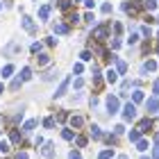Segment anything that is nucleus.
Listing matches in <instances>:
<instances>
[{"mask_svg": "<svg viewBox=\"0 0 159 159\" xmlns=\"http://www.w3.org/2000/svg\"><path fill=\"white\" fill-rule=\"evenodd\" d=\"M16 159H27V152H18V155H16Z\"/></svg>", "mask_w": 159, "mask_h": 159, "instance_id": "a19ab883", "label": "nucleus"}, {"mask_svg": "<svg viewBox=\"0 0 159 159\" xmlns=\"http://www.w3.org/2000/svg\"><path fill=\"white\" fill-rule=\"evenodd\" d=\"M68 86H70V77H64V82L59 84V89H57V91H55V98H61V96H64V93H66V91H68Z\"/></svg>", "mask_w": 159, "mask_h": 159, "instance_id": "20e7f679", "label": "nucleus"}, {"mask_svg": "<svg viewBox=\"0 0 159 159\" xmlns=\"http://www.w3.org/2000/svg\"><path fill=\"white\" fill-rule=\"evenodd\" d=\"M107 109H109L111 114H116L118 111V98H114V96L107 98Z\"/></svg>", "mask_w": 159, "mask_h": 159, "instance_id": "39448f33", "label": "nucleus"}, {"mask_svg": "<svg viewBox=\"0 0 159 159\" xmlns=\"http://www.w3.org/2000/svg\"><path fill=\"white\" fill-rule=\"evenodd\" d=\"M37 61H39V66H46V64H50V57L48 55H39Z\"/></svg>", "mask_w": 159, "mask_h": 159, "instance_id": "6ab92c4d", "label": "nucleus"}, {"mask_svg": "<svg viewBox=\"0 0 159 159\" xmlns=\"http://www.w3.org/2000/svg\"><path fill=\"white\" fill-rule=\"evenodd\" d=\"M2 91H5V86H2V84H0V93H2Z\"/></svg>", "mask_w": 159, "mask_h": 159, "instance_id": "a18cd8bd", "label": "nucleus"}, {"mask_svg": "<svg viewBox=\"0 0 159 159\" xmlns=\"http://www.w3.org/2000/svg\"><path fill=\"white\" fill-rule=\"evenodd\" d=\"M23 27H25L27 32H34V23H32L30 16H23Z\"/></svg>", "mask_w": 159, "mask_h": 159, "instance_id": "9b49d317", "label": "nucleus"}, {"mask_svg": "<svg viewBox=\"0 0 159 159\" xmlns=\"http://www.w3.org/2000/svg\"><path fill=\"white\" fill-rule=\"evenodd\" d=\"M77 20H80V18H77V14H68V23H70V25L77 23Z\"/></svg>", "mask_w": 159, "mask_h": 159, "instance_id": "2f4dec72", "label": "nucleus"}, {"mask_svg": "<svg viewBox=\"0 0 159 159\" xmlns=\"http://www.w3.org/2000/svg\"><path fill=\"white\" fill-rule=\"evenodd\" d=\"M139 132H150V129H152V120L150 118H143V120H139Z\"/></svg>", "mask_w": 159, "mask_h": 159, "instance_id": "423d86ee", "label": "nucleus"}, {"mask_svg": "<svg viewBox=\"0 0 159 159\" xmlns=\"http://www.w3.org/2000/svg\"><path fill=\"white\" fill-rule=\"evenodd\" d=\"M129 141H134V143H139V141H141V132H139V129L129 132Z\"/></svg>", "mask_w": 159, "mask_h": 159, "instance_id": "a211bd4d", "label": "nucleus"}, {"mask_svg": "<svg viewBox=\"0 0 159 159\" xmlns=\"http://www.w3.org/2000/svg\"><path fill=\"white\" fill-rule=\"evenodd\" d=\"M73 70H75V73L80 75V73H82V70H84V66H82V64H75V66H73Z\"/></svg>", "mask_w": 159, "mask_h": 159, "instance_id": "c9c22d12", "label": "nucleus"}, {"mask_svg": "<svg viewBox=\"0 0 159 159\" xmlns=\"http://www.w3.org/2000/svg\"><path fill=\"white\" fill-rule=\"evenodd\" d=\"M152 159H159V148H155V152H152Z\"/></svg>", "mask_w": 159, "mask_h": 159, "instance_id": "79ce46f5", "label": "nucleus"}, {"mask_svg": "<svg viewBox=\"0 0 159 159\" xmlns=\"http://www.w3.org/2000/svg\"><path fill=\"white\" fill-rule=\"evenodd\" d=\"M57 7H59V9H68V7H70V0H59Z\"/></svg>", "mask_w": 159, "mask_h": 159, "instance_id": "393cba45", "label": "nucleus"}, {"mask_svg": "<svg viewBox=\"0 0 159 159\" xmlns=\"http://www.w3.org/2000/svg\"><path fill=\"white\" fill-rule=\"evenodd\" d=\"M141 34H143V37H150V27L143 25V27H141Z\"/></svg>", "mask_w": 159, "mask_h": 159, "instance_id": "f704fd0d", "label": "nucleus"}, {"mask_svg": "<svg viewBox=\"0 0 159 159\" xmlns=\"http://www.w3.org/2000/svg\"><path fill=\"white\" fill-rule=\"evenodd\" d=\"M136 116V107H134V102H127L125 107H123V118L125 120H132Z\"/></svg>", "mask_w": 159, "mask_h": 159, "instance_id": "f03ea898", "label": "nucleus"}, {"mask_svg": "<svg viewBox=\"0 0 159 159\" xmlns=\"http://www.w3.org/2000/svg\"><path fill=\"white\" fill-rule=\"evenodd\" d=\"M146 7H148V9H155V7H157V0H146Z\"/></svg>", "mask_w": 159, "mask_h": 159, "instance_id": "473e14b6", "label": "nucleus"}, {"mask_svg": "<svg viewBox=\"0 0 159 159\" xmlns=\"http://www.w3.org/2000/svg\"><path fill=\"white\" fill-rule=\"evenodd\" d=\"M148 148H150V146H148V141H139V143H136V150H141V152H146Z\"/></svg>", "mask_w": 159, "mask_h": 159, "instance_id": "5701e85b", "label": "nucleus"}, {"mask_svg": "<svg viewBox=\"0 0 159 159\" xmlns=\"http://www.w3.org/2000/svg\"><path fill=\"white\" fill-rule=\"evenodd\" d=\"M70 159H82V155H80V152H75V150H73V152H70Z\"/></svg>", "mask_w": 159, "mask_h": 159, "instance_id": "ea45409f", "label": "nucleus"}, {"mask_svg": "<svg viewBox=\"0 0 159 159\" xmlns=\"http://www.w3.org/2000/svg\"><path fill=\"white\" fill-rule=\"evenodd\" d=\"M93 39H96V41H105L107 39V25L96 27V30H93Z\"/></svg>", "mask_w": 159, "mask_h": 159, "instance_id": "7ed1b4c3", "label": "nucleus"}, {"mask_svg": "<svg viewBox=\"0 0 159 159\" xmlns=\"http://www.w3.org/2000/svg\"><path fill=\"white\" fill-rule=\"evenodd\" d=\"M9 139H11V143H20V132H18V129H11Z\"/></svg>", "mask_w": 159, "mask_h": 159, "instance_id": "2eb2a0df", "label": "nucleus"}, {"mask_svg": "<svg viewBox=\"0 0 159 159\" xmlns=\"http://www.w3.org/2000/svg\"><path fill=\"white\" fill-rule=\"evenodd\" d=\"M139 41V34H129V43H136Z\"/></svg>", "mask_w": 159, "mask_h": 159, "instance_id": "58836bf2", "label": "nucleus"}, {"mask_svg": "<svg viewBox=\"0 0 159 159\" xmlns=\"http://www.w3.org/2000/svg\"><path fill=\"white\" fill-rule=\"evenodd\" d=\"M20 82H23V80H20V77H16V80H14V82H11V89H14V91H16V89H18V86H20Z\"/></svg>", "mask_w": 159, "mask_h": 159, "instance_id": "7c9ffc66", "label": "nucleus"}, {"mask_svg": "<svg viewBox=\"0 0 159 159\" xmlns=\"http://www.w3.org/2000/svg\"><path fill=\"white\" fill-rule=\"evenodd\" d=\"M34 125H37V120H27L25 125H23V132H32V129H34Z\"/></svg>", "mask_w": 159, "mask_h": 159, "instance_id": "412c9836", "label": "nucleus"}, {"mask_svg": "<svg viewBox=\"0 0 159 159\" xmlns=\"http://www.w3.org/2000/svg\"><path fill=\"white\" fill-rule=\"evenodd\" d=\"M89 134L93 136V139H102V129H100L98 125H91V129H89Z\"/></svg>", "mask_w": 159, "mask_h": 159, "instance_id": "6e6552de", "label": "nucleus"}, {"mask_svg": "<svg viewBox=\"0 0 159 159\" xmlns=\"http://www.w3.org/2000/svg\"><path fill=\"white\" fill-rule=\"evenodd\" d=\"M114 32L120 34V32H123V25H120V23H116V25H114Z\"/></svg>", "mask_w": 159, "mask_h": 159, "instance_id": "4c0bfd02", "label": "nucleus"}, {"mask_svg": "<svg viewBox=\"0 0 159 159\" xmlns=\"http://www.w3.org/2000/svg\"><path fill=\"white\" fill-rule=\"evenodd\" d=\"M30 77H32V70H30V68L25 66L23 70H20V80H23V82H27V80H30Z\"/></svg>", "mask_w": 159, "mask_h": 159, "instance_id": "4468645a", "label": "nucleus"}, {"mask_svg": "<svg viewBox=\"0 0 159 159\" xmlns=\"http://www.w3.org/2000/svg\"><path fill=\"white\" fill-rule=\"evenodd\" d=\"M141 100H143V91H134L132 93V102L136 105V102H141Z\"/></svg>", "mask_w": 159, "mask_h": 159, "instance_id": "aec40b11", "label": "nucleus"}, {"mask_svg": "<svg viewBox=\"0 0 159 159\" xmlns=\"http://www.w3.org/2000/svg\"><path fill=\"white\" fill-rule=\"evenodd\" d=\"M118 159H129V157H127V155H120V157H118Z\"/></svg>", "mask_w": 159, "mask_h": 159, "instance_id": "c03bdc74", "label": "nucleus"}, {"mask_svg": "<svg viewBox=\"0 0 159 159\" xmlns=\"http://www.w3.org/2000/svg\"><path fill=\"white\" fill-rule=\"evenodd\" d=\"M52 155H55V146H52V143H46V148H43V157L52 159Z\"/></svg>", "mask_w": 159, "mask_h": 159, "instance_id": "9d476101", "label": "nucleus"}, {"mask_svg": "<svg viewBox=\"0 0 159 159\" xmlns=\"http://www.w3.org/2000/svg\"><path fill=\"white\" fill-rule=\"evenodd\" d=\"M75 141H77V146H80V148H84V146H86V136H77Z\"/></svg>", "mask_w": 159, "mask_h": 159, "instance_id": "c756f323", "label": "nucleus"}, {"mask_svg": "<svg viewBox=\"0 0 159 159\" xmlns=\"http://www.w3.org/2000/svg\"><path fill=\"white\" fill-rule=\"evenodd\" d=\"M152 89H155V93H159V80L155 82V86H152Z\"/></svg>", "mask_w": 159, "mask_h": 159, "instance_id": "37998d69", "label": "nucleus"}, {"mask_svg": "<svg viewBox=\"0 0 159 159\" xmlns=\"http://www.w3.org/2000/svg\"><path fill=\"white\" fill-rule=\"evenodd\" d=\"M80 57H82V61H89V59H93V55L89 52V50H84V52L80 55Z\"/></svg>", "mask_w": 159, "mask_h": 159, "instance_id": "bb28decb", "label": "nucleus"}, {"mask_svg": "<svg viewBox=\"0 0 159 159\" xmlns=\"http://www.w3.org/2000/svg\"><path fill=\"white\" fill-rule=\"evenodd\" d=\"M141 159H150V157H146V155H143V157H141Z\"/></svg>", "mask_w": 159, "mask_h": 159, "instance_id": "49530a36", "label": "nucleus"}, {"mask_svg": "<svg viewBox=\"0 0 159 159\" xmlns=\"http://www.w3.org/2000/svg\"><path fill=\"white\" fill-rule=\"evenodd\" d=\"M116 68H118V73L123 75V73H125V70H127V64L123 61V59H116Z\"/></svg>", "mask_w": 159, "mask_h": 159, "instance_id": "dca6fc26", "label": "nucleus"}, {"mask_svg": "<svg viewBox=\"0 0 159 159\" xmlns=\"http://www.w3.org/2000/svg\"><path fill=\"white\" fill-rule=\"evenodd\" d=\"M0 134H2V132H0Z\"/></svg>", "mask_w": 159, "mask_h": 159, "instance_id": "09e8293b", "label": "nucleus"}, {"mask_svg": "<svg viewBox=\"0 0 159 159\" xmlns=\"http://www.w3.org/2000/svg\"><path fill=\"white\" fill-rule=\"evenodd\" d=\"M102 11H105V14H109V11H111V5H109V2H105V5H102Z\"/></svg>", "mask_w": 159, "mask_h": 159, "instance_id": "e433bc0d", "label": "nucleus"}, {"mask_svg": "<svg viewBox=\"0 0 159 159\" xmlns=\"http://www.w3.org/2000/svg\"><path fill=\"white\" fill-rule=\"evenodd\" d=\"M66 32H68V25H64V23L55 25V34H66Z\"/></svg>", "mask_w": 159, "mask_h": 159, "instance_id": "f8f14e48", "label": "nucleus"}, {"mask_svg": "<svg viewBox=\"0 0 159 159\" xmlns=\"http://www.w3.org/2000/svg\"><path fill=\"white\" fill-rule=\"evenodd\" d=\"M157 55H159V48H157Z\"/></svg>", "mask_w": 159, "mask_h": 159, "instance_id": "de8ad7c7", "label": "nucleus"}, {"mask_svg": "<svg viewBox=\"0 0 159 159\" xmlns=\"http://www.w3.org/2000/svg\"><path fill=\"white\" fill-rule=\"evenodd\" d=\"M114 157V150L111 148H107V150H102V152L98 155V159H111Z\"/></svg>", "mask_w": 159, "mask_h": 159, "instance_id": "ddd939ff", "label": "nucleus"}, {"mask_svg": "<svg viewBox=\"0 0 159 159\" xmlns=\"http://www.w3.org/2000/svg\"><path fill=\"white\" fill-rule=\"evenodd\" d=\"M82 123H84V118H82V116H70V125H73V127H80Z\"/></svg>", "mask_w": 159, "mask_h": 159, "instance_id": "f3484780", "label": "nucleus"}, {"mask_svg": "<svg viewBox=\"0 0 159 159\" xmlns=\"http://www.w3.org/2000/svg\"><path fill=\"white\" fill-rule=\"evenodd\" d=\"M48 16H50V5H43L39 9V18L41 20H48Z\"/></svg>", "mask_w": 159, "mask_h": 159, "instance_id": "0eeeda50", "label": "nucleus"}, {"mask_svg": "<svg viewBox=\"0 0 159 159\" xmlns=\"http://www.w3.org/2000/svg\"><path fill=\"white\" fill-rule=\"evenodd\" d=\"M105 75H107L105 80H107V82H109V84H116V80H118V75H116V70H111V68H109V70H107Z\"/></svg>", "mask_w": 159, "mask_h": 159, "instance_id": "1a4fd4ad", "label": "nucleus"}, {"mask_svg": "<svg viewBox=\"0 0 159 159\" xmlns=\"http://www.w3.org/2000/svg\"><path fill=\"white\" fill-rule=\"evenodd\" d=\"M30 50H32L34 55H39V52H41V43H39V41H37V43H32V48H30Z\"/></svg>", "mask_w": 159, "mask_h": 159, "instance_id": "a878e982", "label": "nucleus"}, {"mask_svg": "<svg viewBox=\"0 0 159 159\" xmlns=\"http://www.w3.org/2000/svg\"><path fill=\"white\" fill-rule=\"evenodd\" d=\"M146 111H148V114H157V111H159V98H157V96L146 100Z\"/></svg>", "mask_w": 159, "mask_h": 159, "instance_id": "f257e3e1", "label": "nucleus"}, {"mask_svg": "<svg viewBox=\"0 0 159 159\" xmlns=\"http://www.w3.org/2000/svg\"><path fill=\"white\" fill-rule=\"evenodd\" d=\"M123 132H125V127H123V125H116V127H114V134H116V136L123 134Z\"/></svg>", "mask_w": 159, "mask_h": 159, "instance_id": "72a5a7b5", "label": "nucleus"}, {"mask_svg": "<svg viewBox=\"0 0 159 159\" xmlns=\"http://www.w3.org/2000/svg\"><path fill=\"white\" fill-rule=\"evenodd\" d=\"M11 73H14V66H11V64H7V66L2 68V77H9Z\"/></svg>", "mask_w": 159, "mask_h": 159, "instance_id": "4be33fe9", "label": "nucleus"}, {"mask_svg": "<svg viewBox=\"0 0 159 159\" xmlns=\"http://www.w3.org/2000/svg\"><path fill=\"white\" fill-rule=\"evenodd\" d=\"M73 132H70V129H64V132H61V139H66V141H70V139H73Z\"/></svg>", "mask_w": 159, "mask_h": 159, "instance_id": "b1692460", "label": "nucleus"}, {"mask_svg": "<svg viewBox=\"0 0 159 159\" xmlns=\"http://www.w3.org/2000/svg\"><path fill=\"white\" fill-rule=\"evenodd\" d=\"M43 125H46V127H55V118H52V116H48L46 120H43Z\"/></svg>", "mask_w": 159, "mask_h": 159, "instance_id": "cd10ccee", "label": "nucleus"}, {"mask_svg": "<svg viewBox=\"0 0 159 159\" xmlns=\"http://www.w3.org/2000/svg\"><path fill=\"white\" fill-rule=\"evenodd\" d=\"M7 150H9V143H7V141H2V139H0V152H7Z\"/></svg>", "mask_w": 159, "mask_h": 159, "instance_id": "c85d7f7f", "label": "nucleus"}]
</instances>
